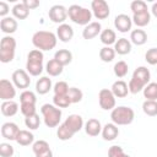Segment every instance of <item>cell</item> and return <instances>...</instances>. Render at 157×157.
<instances>
[{"instance_id":"22","label":"cell","mask_w":157,"mask_h":157,"mask_svg":"<svg viewBox=\"0 0 157 157\" xmlns=\"http://www.w3.org/2000/svg\"><path fill=\"white\" fill-rule=\"evenodd\" d=\"M114 50L119 55H126L131 52V42L126 38H119L114 44Z\"/></svg>"},{"instance_id":"28","label":"cell","mask_w":157,"mask_h":157,"mask_svg":"<svg viewBox=\"0 0 157 157\" xmlns=\"http://www.w3.org/2000/svg\"><path fill=\"white\" fill-rule=\"evenodd\" d=\"M33 141H34V135L28 130H20L16 137V142L21 146H28L33 144Z\"/></svg>"},{"instance_id":"32","label":"cell","mask_w":157,"mask_h":157,"mask_svg":"<svg viewBox=\"0 0 157 157\" xmlns=\"http://www.w3.org/2000/svg\"><path fill=\"white\" fill-rule=\"evenodd\" d=\"M132 22L137 26V27H145L150 23L151 21V15L148 11L142 12V13H137V15H132Z\"/></svg>"},{"instance_id":"30","label":"cell","mask_w":157,"mask_h":157,"mask_svg":"<svg viewBox=\"0 0 157 157\" xmlns=\"http://www.w3.org/2000/svg\"><path fill=\"white\" fill-rule=\"evenodd\" d=\"M11 11H12L13 17L17 18V20H26V18L28 17V15H29V10H28L22 2L16 4V5L12 7Z\"/></svg>"},{"instance_id":"24","label":"cell","mask_w":157,"mask_h":157,"mask_svg":"<svg viewBox=\"0 0 157 157\" xmlns=\"http://www.w3.org/2000/svg\"><path fill=\"white\" fill-rule=\"evenodd\" d=\"M1 114L5 117H13L18 112V104L15 101H4L1 103Z\"/></svg>"},{"instance_id":"38","label":"cell","mask_w":157,"mask_h":157,"mask_svg":"<svg viewBox=\"0 0 157 157\" xmlns=\"http://www.w3.org/2000/svg\"><path fill=\"white\" fill-rule=\"evenodd\" d=\"M36 94L34 92L29 91V90H25L21 94H20V102L21 104H36Z\"/></svg>"},{"instance_id":"39","label":"cell","mask_w":157,"mask_h":157,"mask_svg":"<svg viewBox=\"0 0 157 157\" xmlns=\"http://www.w3.org/2000/svg\"><path fill=\"white\" fill-rule=\"evenodd\" d=\"M53 103L55 107L58 108H67L70 104H71V101L69 98L67 94L65 96H58V94H54L53 97Z\"/></svg>"},{"instance_id":"44","label":"cell","mask_w":157,"mask_h":157,"mask_svg":"<svg viewBox=\"0 0 157 157\" xmlns=\"http://www.w3.org/2000/svg\"><path fill=\"white\" fill-rule=\"evenodd\" d=\"M13 153H15V150L10 144H7V142L0 144V156L1 157H12Z\"/></svg>"},{"instance_id":"27","label":"cell","mask_w":157,"mask_h":157,"mask_svg":"<svg viewBox=\"0 0 157 157\" xmlns=\"http://www.w3.org/2000/svg\"><path fill=\"white\" fill-rule=\"evenodd\" d=\"M50 88H52V80L49 77L43 76V77L37 80V82H36V91H37V93L45 94V93H48L50 91Z\"/></svg>"},{"instance_id":"21","label":"cell","mask_w":157,"mask_h":157,"mask_svg":"<svg viewBox=\"0 0 157 157\" xmlns=\"http://www.w3.org/2000/svg\"><path fill=\"white\" fill-rule=\"evenodd\" d=\"M110 91L113 92V94L118 98H124L128 96L129 93V87H128V83L123 80H118L115 81L113 85H112V88Z\"/></svg>"},{"instance_id":"41","label":"cell","mask_w":157,"mask_h":157,"mask_svg":"<svg viewBox=\"0 0 157 157\" xmlns=\"http://www.w3.org/2000/svg\"><path fill=\"white\" fill-rule=\"evenodd\" d=\"M67 96L71 101V103H78L82 101V97H83V93L80 88L77 87H70L69 88V92H67Z\"/></svg>"},{"instance_id":"12","label":"cell","mask_w":157,"mask_h":157,"mask_svg":"<svg viewBox=\"0 0 157 157\" xmlns=\"http://www.w3.org/2000/svg\"><path fill=\"white\" fill-rule=\"evenodd\" d=\"M16 96V88H15V85L6 80V78H2L0 81V98L4 101H12V98H15Z\"/></svg>"},{"instance_id":"51","label":"cell","mask_w":157,"mask_h":157,"mask_svg":"<svg viewBox=\"0 0 157 157\" xmlns=\"http://www.w3.org/2000/svg\"><path fill=\"white\" fill-rule=\"evenodd\" d=\"M151 12H152V15L155 17H157V2H153L152 7H151Z\"/></svg>"},{"instance_id":"14","label":"cell","mask_w":157,"mask_h":157,"mask_svg":"<svg viewBox=\"0 0 157 157\" xmlns=\"http://www.w3.org/2000/svg\"><path fill=\"white\" fill-rule=\"evenodd\" d=\"M114 26L115 28L121 32V33H126L131 29V26H132V20L125 15V13H120L118 16H115L114 18Z\"/></svg>"},{"instance_id":"17","label":"cell","mask_w":157,"mask_h":157,"mask_svg":"<svg viewBox=\"0 0 157 157\" xmlns=\"http://www.w3.org/2000/svg\"><path fill=\"white\" fill-rule=\"evenodd\" d=\"M56 37L64 42V43H67L72 39L74 37V29L70 25L67 23H63V25H59V27L56 28Z\"/></svg>"},{"instance_id":"47","label":"cell","mask_w":157,"mask_h":157,"mask_svg":"<svg viewBox=\"0 0 157 157\" xmlns=\"http://www.w3.org/2000/svg\"><path fill=\"white\" fill-rule=\"evenodd\" d=\"M20 110L25 117H29L36 114V104H21Z\"/></svg>"},{"instance_id":"11","label":"cell","mask_w":157,"mask_h":157,"mask_svg":"<svg viewBox=\"0 0 157 157\" xmlns=\"http://www.w3.org/2000/svg\"><path fill=\"white\" fill-rule=\"evenodd\" d=\"M48 16H49V20L54 23H60L63 25L64 21L66 20V17L69 16L67 15V9L63 5H54L49 9V12H48Z\"/></svg>"},{"instance_id":"7","label":"cell","mask_w":157,"mask_h":157,"mask_svg":"<svg viewBox=\"0 0 157 157\" xmlns=\"http://www.w3.org/2000/svg\"><path fill=\"white\" fill-rule=\"evenodd\" d=\"M16 50V39L11 36L2 37L0 42V61L6 64L13 60Z\"/></svg>"},{"instance_id":"6","label":"cell","mask_w":157,"mask_h":157,"mask_svg":"<svg viewBox=\"0 0 157 157\" xmlns=\"http://www.w3.org/2000/svg\"><path fill=\"white\" fill-rule=\"evenodd\" d=\"M40 113L44 119V124L48 128H55L60 124L61 119V109L55 107L54 104H43L40 108Z\"/></svg>"},{"instance_id":"43","label":"cell","mask_w":157,"mask_h":157,"mask_svg":"<svg viewBox=\"0 0 157 157\" xmlns=\"http://www.w3.org/2000/svg\"><path fill=\"white\" fill-rule=\"evenodd\" d=\"M69 88H70V87H69V85H67L65 81H59V82H56V83L54 85L53 91H54V94L65 96V94H67Z\"/></svg>"},{"instance_id":"15","label":"cell","mask_w":157,"mask_h":157,"mask_svg":"<svg viewBox=\"0 0 157 157\" xmlns=\"http://www.w3.org/2000/svg\"><path fill=\"white\" fill-rule=\"evenodd\" d=\"M64 124H65L74 134H76V132H78V131L83 128V119H82V117L78 115V114H71V115H69V117L66 118V120L64 121Z\"/></svg>"},{"instance_id":"49","label":"cell","mask_w":157,"mask_h":157,"mask_svg":"<svg viewBox=\"0 0 157 157\" xmlns=\"http://www.w3.org/2000/svg\"><path fill=\"white\" fill-rule=\"evenodd\" d=\"M9 11H10V7H9L7 2H5V1H0V16H1L2 18L6 17V15L9 13Z\"/></svg>"},{"instance_id":"48","label":"cell","mask_w":157,"mask_h":157,"mask_svg":"<svg viewBox=\"0 0 157 157\" xmlns=\"http://www.w3.org/2000/svg\"><path fill=\"white\" fill-rule=\"evenodd\" d=\"M22 4L28 9V10H32V9H36L39 6V1L38 0H23Z\"/></svg>"},{"instance_id":"36","label":"cell","mask_w":157,"mask_h":157,"mask_svg":"<svg viewBox=\"0 0 157 157\" xmlns=\"http://www.w3.org/2000/svg\"><path fill=\"white\" fill-rule=\"evenodd\" d=\"M130 10L132 11V15H137V13H142V12L148 11L147 4L142 0H134L130 4Z\"/></svg>"},{"instance_id":"5","label":"cell","mask_w":157,"mask_h":157,"mask_svg":"<svg viewBox=\"0 0 157 157\" xmlns=\"http://www.w3.org/2000/svg\"><path fill=\"white\" fill-rule=\"evenodd\" d=\"M43 53L39 49H33L27 55L26 69L27 72L32 76H39L43 71Z\"/></svg>"},{"instance_id":"20","label":"cell","mask_w":157,"mask_h":157,"mask_svg":"<svg viewBox=\"0 0 157 157\" xmlns=\"http://www.w3.org/2000/svg\"><path fill=\"white\" fill-rule=\"evenodd\" d=\"M119 129L114 123H107L102 129V136L105 141H113L118 137Z\"/></svg>"},{"instance_id":"18","label":"cell","mask_w":157,"mask_h":157,"mask_svg":"<svg viewBox=\"0 0 157 157\" xmlns=\"http://www.w3.org/2000/svg\"><path fill=\"white\" fill-rule=\"evenodd\" d=\"M102 125H101V121L98 119H88L85 124V131L88 136H98L101 132H102Z\"/></svg>"},{"instance_id":"13","label":"cell","mask_w":157,"mask_h":157,"mask_svg":"<svg viewBox=\"0 0 157 157\" xmlns=\"http://www.w3.org/2000/svg\"><path fill=\"white\" fill-rule=\"evenodd\" d=\"M20 132V128L17 126V124L12 123V121H7V123H4L1 125V136L6 140H15L16 141V137Z\"/></svg>"},{"instance_id":"46","label":"cell","mask_w":157,"mask_h":157,"mask_svg":"<svg viewBox=\"0 0 157 157\" xmlns=\"http://www.w3.org/2000/svg\"><path fill=\"white\" fill-rule=\"evenodd\" d=\"M145 60L150 65H157V48H150L145 54Z\"/></svg>"},{"instance_id":"42","label":"cell","mask_w":157,"mask_h":157,"mask_svg":"<svg viewBox=\"0 0 157 157\" xmlns=\"http://www.w3.org/2000/svg\"><path fill=\"white\" fill-rule=\"evenodd\" d=\"M48 150H50V147L45 140H38V141L33 142V145H32V151L34 152V155H39V153L45 152Z\"/></svg>"},{"instance_id":"40","label":"cell","mask_w":157,"mask_h":157,"mask_svg":"<svg viewBox=\"0 0 157 157\" xmlns=\"http://www.w3.org/2000/svg\"><path fill=\"white\" fill-rule=\"evenodd\" d=\"M25 124L26 126L29 129V130H36L39 128V124H40V119H39V115L36 113L33 115H29V117H26L25 118Z\"/></svg>"},{"instance_id":"34","label":"cell","mask_w":157,"mask_h":157,"mask_svg":"<svg viewBox=\"0 0 157 157\" xmlns=\"http://www.w3.org/2000/svg\"><path fill=\"white\" fill-rule=\"evenodd\" d=\"M142 110L148 117L157 115V101H145L142 103Z\"/></svg>"},{"instance_id":"26","label":"cell","mask_w":157,"mask_h":157,"mask_svg":"<svg viewBox=\"0 0 157 157\" xmlns=\"http://www.w3.org/2000/svg\"><path fill=\"white\" fill-rule=\"evenodd\" d=\"M99 39H101V42H102L105 47H109V45H112V44H115V42H117V34H115V32H114L113 29L107 28V29H103V31L101 32Z\"/></svg>"},{"instance_id":"4","label":"cell","mask_w":157,"mask_h":157,"mask_svg":"<svg viewBox=\"0 0 157 157\" xmlns=\"http://www.w3.org/2000/svg\"><path fill=\"white\" fill-rule=\"evenodd\" d=\"M67 15L74 23L80 26H87L88 23H91L92 10H88L80 5H71L67 9Z\"/></svg>"},{"instance_id":"31","label":"cell","mask_w":157,"mask_h":157,"mask_svg":"<svg viewBox=\"0 0 157 157\" xmlns=\"http://www.w3.org/2000/svg\"><path fill=\"white\" fill-rule=\"evenodd\" d=\"M142 91L146 101H157V82H150Z\"/></svg>"},{"instance_id":"25","label":"cell","mask_w":157,"mask_h":157,"mask_svg":"<svg viewBox=\"0 0 157 157\" xmlns=\"http://www.w3.org/2000/svg\"><path fill=\"white\" fill-rule=\"evenodd\" d=\"M130 42L134 43L135 45H144L147 42V34L144 29L136 28L134 31H131L130 33Z\"/></svg>"},{"instance_id":"8","label":"cell","mask_w":157,"mask_h":157,"mask_svg":"<svg viewBox=\"0 0 157 157\" xmlns=\"http://www.w3.org/2000/svg\"><path fill=\"white\" fill-rule=\"evenodd\" d=\"M99 107L104 110H113L115 108V96L108 88H102L98 93Z\"/></svg>"},{"instance_id":"45","label":"cell","mask_w":157,"mask_h":157,"mask_svg":"<svg viewBox=\"0 0 157 157\" xmlns=\"http://www.w3.org/2000/svg\"><path fill=\"white\" fill-rule=\"evenodd\" d=\"M108 157H130V156L126 155L120 146L114 145V146L109 147V150H108Z\"/></svg>"},{"instance_id":"35","label":"cell","mask_w":157,"mask_h":157,"mask_svg":"<svg viewBox=\"0 0 157 157\" xmlns=\"http://www.w3.org/2000/svg\"><path fill=\"white\" fill-rule=\"evenodd\" d=\"M56 135H58V139H59V140L66 141V140H70V139L74 136V132L63 123V124L59 125L58 131H56Z\"/></svg>"},{"instance_id":"3","label":"cell","mask_w":157,"mask_h":157,"mask_svg":"<svg viewBox=\"0 0 157 157\" xmlns=\"http://www.w3.org/2000/svg\"><path fill=\"white\" fill-rule=\"evenodd\" d=\"M134 118H135L134 109L130 107H126V105L115 107L110 113L112 123H114L117 126L118 125H129L134 121Z\"/></svg>"},{"instance_id":"9","label":"cell","mask_w":157,"mask_h":157,"mask_svg":"<svg viewBox=\"0 0 157 157\" xmlns=\"http://www.w3.org/2000/svg\"><path fill=\"white\" fill-rule=\"evenodd\" d=\"M91 9H92V15L97 20H105L110 13L109 5L104 0H93L91 2Z\"/></svg>"},{"instance_id":"1","label":"cell","mask_w":157,"mask_h":157,"mask_svg":"<svg viewBox=\"0 0 157 157\" xmlns=\"http://www.w3.org/2000/svg\"><path fill=\"white\" fill-rule=\"evenodd\" d=\"M150 78H151L150 70L146 66H139L137 69H135L132 77L128 83L129 92L132 94L139 93L140 91H142L145 88L146 85L150 83Z\"/></svg>"},{"instance_id":"19","label":"cell","mask_w":157,"mask_h":157,"mask_svg":"<svg viewBox=\"0 0 157 157\" xmlns=\"http://www.w3.org/2000/svg\"><path fill=\"white\" fill-rule=\"evenodd\" d=\"M17 27H18V23H17V21H16L15 17H9V16H6V17H4V18L0 21V28H1V31H2L4 33H6V34L15 33L16 29H17Z\"/></svg>"},{"instance_id":"2","label":"cell","mask_w":157,"mask_h":157,"mask_svg":"<svg viewBox=\"0 0 157 157\" xmlns=\"http://www.w3.org/2000/svg\"><path fill=\"white\" fill-rule=\"evenodd\" d=\"M56 42H58V37L50 31H38L32 36L33 45L40 52L54 49Z\"/></svg>"},{"instance_id":"16","label":"cell","mask_w":157,"mask_h":157,"mask_svg":"<svg viewBox=\"0 0 157 157\" xmlns=\"http://www.w3.org/2000/svg\"><path fill=\"white\" fill-rule=\"evenodd\" d=\"M102 29V26L99 22L94 21V22H91L88 23L87 26H85V28L82 29V37L85 39H93L94 37H97L98 34H101V31Z\"/></svg>"},{"instance_id":"50","label":"cell","mask_w":157,"mask_h":157,"mask_svg":"<svg viewBox=\"0 0 157 157\" xmlns=\"http://www.w3.org/2000/svg\"><path fill=\"white\" fill-rule=\"evenodd\" d=\"M36 157H53V152H52V150H48L45 152H42L39 155H36Z\"/></svg>"},{"instance_id":"37","label":"cell","mask_w":157,"mask_h":157,"mask_svg":"<svg viewBox=\"0 0 157 157\" xmlns=\"http://www.w3.org/2000/svg\"><path fill=\"white\" fill-rule=\"evenodd\" d=\"M113 70H114L115 76L119 77V78H121V77L126 76V74H128V71H129V66H128V64H126L124 60H120V61L115 63Z\"/></svg>"},{"instance_id":"33","label":"cell","mask_w":157,"mask_h":157,"mask_svg":"<svg viewBox=\"0 0 157 157\" xmlns=\"http://www.w3.org/2000/svg\"><path fill=\"white\" fill-rule=\"evenodd\" d=\"M99 58H101V60L104 61V63H110V61H113V59L115 58V50H114V48L103 47V48L99 50Z\"/></svg>"},{"instance_id":"10","label":"cell","mask_w":157,"mask_h":157,"mask_svg":"<svg viewBox=\"0 0 157 157\" xmlns=\"http://www.w3.org/2000/svg\"><path fill=\"white\" fill-rule=\"evenodd\" d=\"M12 83L17 87V88H21V90H26L31 85V78H29V74L26 71V70H22V69H17L12 72Z\"/></svg>"},{"instance_id":"23","label":"cell","mask_w":157,"mask_h":157,"mask_svg":"<svg viewBox=\"0 0 157 157\" xmlns=\"http://www.w3.org/2000/svg\"><path fill=\"white\" fill-rule=\"evenodd\" d=\"M54 59L63 66L69 65L72 61V53L67 49H59L54 54Z\"/></svg>"},{"instance_id":"29","label":"cell","mask_w":157,"mask_h":157,"mask_svg":"<svg viewBox=\"0 0 157 157\" xmlns=\"http://www.w3.org/2000/svg\"><path fill=\"white\" fill-rule=\"evenodd\" d=\"M63 65H60L55 59H52V60H49L48 63H47V65H45V71L48 72V75L49 76H53V77H55V76H59L61 72H63Z\"/></svg>"}]
</instances>
